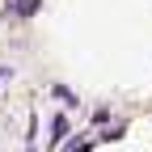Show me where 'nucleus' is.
Here are the masks:
<instances>
[{
    "label": "nucleus",
    "instance_id": "obj_3",
    "mask_svg": "<svg viewBox=\"0 0 152 152\" xmlns=\"http://www.w3.org/2000/svg\"><path fill=\"white\" fill-rule=\"evenodd\" d=\"M51 93H55V97H59V102H64V106H80V102H76V93H72V89H68V85H55V89H51Z\"/></svg>",
    "mask_w": 152,
    "mask_h": 152
},
{
    "label": "nucleus",
    "instance_id": "obj_5",
    "mask_svg": "<svg viewBox=\"0 0 152 152\" xmlns=\"http://www.w3.org/2000/svg\"><path fill=\"white\" fill-rule=\"evenodd\" d=\"M72 152H89V144H85V140H80V144H72Z\"/></svg>",
    "mask_w": 152,
    "mask_h": 152
},
{
    "label": "nucleus",
    "instance_id": "obj_4",
    "mask_svg": "<svg viewBox=\"0 0 152 152\" xmlns=\"http://www.w3.org/2000/svg\"><path fill=\"white\" fill-rule=\"evenodd\" d=\"M123 135H127V127L118 123V127H110V131H106V135H102V140H123Z\"/></svg>",
    "mask_w": 152,
    "mask_h": 152
},
{
    "label": "nucleus",
    "instance_id": "obj_1",
    "mask_svg": "<svg viewBox=\"0 0 152 152\" xmlns=\"http://www.w3.org/2000/svg\"><path fill=\"white\" fill-rule=\"evenodd\" d=\"M68 135H72L68 118H64V114H55V118H51V148H59V144H64Z\"/></svg>",
    "mask_w": 152,
    "mask_h": 152
},
{
    "label": "nucleus",
    "instance_id": "obj_2",
    "mask_svg": "<svg viewBox=\"0 0 152 152\" xmlns=\"http://www.w3.org/2000/svg\"><path fill=\"white\" fill-rule=\"evenodd\" d=\"M9 13H17V17H34V13H38V0H13Z\"/></svg>",
    "mask_w": 152,
    "mask_h": 152
}]
</instances>
